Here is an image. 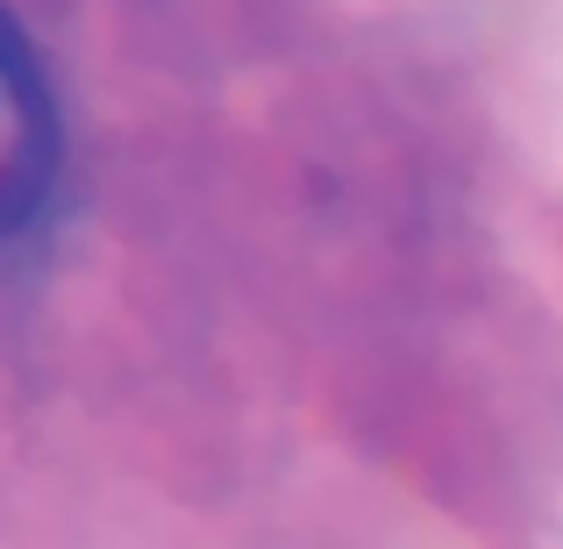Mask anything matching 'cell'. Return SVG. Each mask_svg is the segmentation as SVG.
Instances as JSON below:
<instances>
[{
  "instance_id": "cell-1",
  "label": "cell",
  "mask_w": 563,
  "mask_h": 549,
  "mask_svg": "<svg viewBox=\"0 0 563 549\" xmlns=\"http://www.w3.org/2000/svg\"><path fill=\"white\" fill-rule=\"evenodd\" d=\"M57 172V108L29 36L0 8V243L43 207Z\"/></svg>"
}]
</instances>
